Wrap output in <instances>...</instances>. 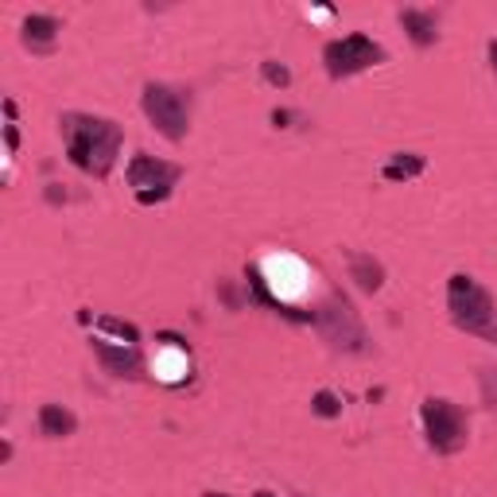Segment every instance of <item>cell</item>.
<instances>
[{
	"label": "cell",
	"mask_w": 497,
	"mask_h": 497,
	"mask_svg": "<svg viewBox=\"0 0 497 497\" xmlns=\"http://www.w3.org/2000/svg\"><path fill=\"white\" fill-rule=\"evenodd\" d=\"M447 311L451 322L466 334H478L485 342H497V307L493 296L482 288L478 280H470L466 272H454L447 283Z\"/></svg>",
	"instance_id": "2"
},
{
	"label": "cell",
	"mask_w": 497,
	"mask_h": 497,
	"mask_svg": "<svg viewBox=\"0 0 497 497\" xmlns=\"http://www.w3.org/2000/svg\"><path fill=\"white\" fill-rule=\"evenodd\" d=\"M420 420H423V435H428V447L435 454H459L470 439V423L459 404L443 400V397H428L420 404Z\"/></svg>",
	"instance_id": "5"
},
{
	"label": "cell",
	"mask_w": 497,
	"mask_h": 497,
	"mask_svg": "<svg viewBox=\"0 0 497 497\" xmlns=\"http://www.w3.org/2000/svg\"><path fill=\"white\" fill-rule=\"evenodd\" d=\"M315 327L322 342H330V350L338 353H365L369 350V334H365L358 311L350 307V299L342 291H334L315 307Z\"/></svg>",
	"instance_id": "4"
},
{
	"label": "cell",
	"mask_w": 497,
	"mask_h": 497,
	"mask_svg": "<svg viewBox=\"0 0 497 497\" xmlns=\"http://www.w3.org/2000/svg\"><path fill=\"white\" fill-rule=\"evenodd\" d=\"M389 182H408L415 175H423V156H415V151H400V156H392L389 164L381 171Z\"/></svg>",
	"instance_id": "13"
},
{
	"label": "cell",
	"mask_w": 497,
	"mask_h": 497,
	"mask_svg": "<svg viewBox=\"0 0 497 497\" xmlns=\"http://www.w3.org/2000/svg\"><path fill=\"white\" fill-rule=\"evenodd\" d=\"M89 350H94V358L101 361V369L113 373V377H125V381L144 377V358H140L136 346H113V342H105V338H94Z\"/></svg>",
	"instance_id": "8"
},
{
	"label": "cell",
	"mask_w": 497,
	"mask_h": 497,
	"mask_svg": "<svg viewBox=\"0 0 497 497\" xmlns=\"http://www.w3.org/2000/svg\"><path fill=\"white\" fill-rule=\"evenodd\" d=\"M400 27L408 32L415 47H431L439 39V16L431 8H404L400 12Z\"/></svg>",
	"instance_id": "9"
},
{
	"label": "cell",
	"mask_w": 497,
	"mask_h": 497,
	"mask_svg": "<svg viewBox=\"0 0 497 497\" xmlns=\"http://www.w3.org/2000/svg\"><path fill=\"white\" fill-rule=\"evenodd\" d=\"M260 78H265L268 86H276V89H288L291 86V70L283 66V63H272V58H268V63H260Z\"/></svg>",
	"instance_id": "16"
},
{
	"label": "cell",
	"mask_w": 497,
	"mask_h": 497,
	"mask_svg": "<svg viewBox=\"0 0 497 497\" xmlns=\"http://www.w3.org/2000/svg\"><path fill=\"white\" fill-rule=\"evenodd\" d=\"M74 428H78V415L63 408V404H43L39 408V431L47 439H66V435H74Z\"/></svg>",
	"instance_id": "12"
},
{
	"label": "cell",
	"mask_w": 497,
	"mask_h": 497,
	"mask_svg": "<svg viewBox=\"0 0 497 497\" xmlns=\"http://www.w3.org/2000/svg\"><path fill=\"white\" fill-rule=\"evenodd\" d=\"M4 144H8V151H16V148H19V133H16L12 125L4 128Z\"/></svg>",
	"instance_id": "21"
},
{
	"label": "cell",
	"mask_w": 497,
	"mask_h": 497,
	"mask_svg": "<svg viewBox=\"0 0 497 497\" xmlns=\"http://www.w3.org/2000/svg\"><path fill=\"white\" fill-rule=\"evenodd\" d=\"M58 128H63L66 140V159L78 171H86L94 179H105L113 171L120 144H125V133H120L117 120L89 117V113H63Z\"/></svg>",
	"instance_id": "1"
},
{
	"label": "cell",
	"mask_w": 497,
	"mask_h": 497,
	"mask_svg": "<svg viewBox=\"0 0 497 497\" xmlns=\"http://www.w3.org/2000/svg\"><path fill=\"white\" fill-rule=\"evenodd\" d=\"M128 187L140 206H156V202H167L175 182L182 179V167L179 164H167V159H156V156H133L128 159V171H125Z\"/></svg>",
	"instance_id": "6"
},
{
	"label": "cell",
	"mask_w": 497,
	"mask_h": 497,
	"mask_svg": "<svg viewBox=\"0 0 497 497\" xmlns=\"http://www.w3.org/2000/svg\"><path fill=\"white\" fill-rule=\"evenodd\" d=\"M156 338H159V342H167V346H175V350H182V353L190 350V346H187V338H182V334H171V330H164V334H156Z\"/></svg>",
	"instance_id": "20"
},
{
	"label": "cell",
	"mask_w": 497,
	"mask_h": 497,
	"mask_svg": "<svg viewBox=\"0 0 497 497\" xmlns=\"http://www.w3.org/2000/svg\"><path fill=\"white\" fill-rule=\"evenodd\" d=\"M58 32H63V24H58L55 16H27L24 19V47L27 50H35V55H47L50 47H55V39Z\"/></svg>",
	"instance_id": "10"
},
{
	"label": "cell",
	"mask_w": 497,
	"mask_h": 497,
	"mask_svg": "<svg viewBox=\"0 0 497 497\" xmlns=\"http://www.w3.org/2000/svg\"><path fill=\"white\" fill-rule=\"evenodd\" d=\"M97 327H101V330H109V334H117V338L125 342V346H136V342H140V330L133 327V322H125V319L101 315V319H97Z\"/></svg>",
	"instance_id": "14"
},
{
	"label": "cell",
	"mask_w": 497,
	"mask_h": 497,
	"mask_svg": "<svg viewBox=\"0 0 497 497\" xmlns=\"http://www.w3.org/2000/svg\"><path fill=\"white\" fill-rule=\"evenodd\" d=\"M206 497H229V493H206Z\"/></svg>",
	"instance_id": "25"
},
{
	"label": "cell",
	"mask_w": 497,
	"mask_h": 497,
	"mask_svg": "<svg viewBox=\"0 0 497 497\" xmlns=\"http://www.w3.org/2000/svg\"><path fill=\"white\" fill-rule=\"evenodd\" d=\"M291 120H303V117L291 113V109H272V125L276 128H291Z\"/></svg>",
	"instance_id": "19"
},
{
	"label": "cell",
	"mask_w": 497,
	"mask_h": 497,
	"mask_svg": "<svg viewBox=\"0 0 497 497\" xmlns=\"http://www.w3.org/2000/svg\"><path fill=\"white\" fill-rule=\"evenodd\" d=\"M252 497H276V493H268V490H257V493H252Z\"/></svg>",
	"instance_id": "24"
},
{
	"label": "cell",
	"mask_w": 497,
	"mask_h": 497,
	"mask_svg": "<svg viewBox=\"0 0 497 497\" xmlns=\"http://www.w3.org/2000/svg\"><path fill=\"white\" fill-rule=\"evenodd\" d=\"M346 260H350V280L358 283L361 291H381V283H384V265L373 252H346Z\"/></svg>",
	"instance_id": "11"
},
{
	"label": "cell",
	"mask_w": 497,
	"mask_h": 497,
	"mask_svg": "<svg viewBox=\"0 0 497 497\" xmlns=\"http://www.w3.org/2000/svg\"><path fill=\"white\" fill-rule=\"evenodd\" d=\"M218 291H221V299H226V307H229V311H241V296H237V288H233L229 280H221V283H218Z\"/></svg>",
	"instance_id": "18"
},
{
	"label": "cell",
	"mask_w": 497,
	"mask_h": 497,
	"mask_svg": "<svg viewBox=\"0 0 497 497\" xmlns=\"http://www.w3.org/2000/svg\"><path fill=\"white\" fill-rule=\"evenodd\" d=\"M311 412L319 415V420H334V415H342V400L334 397V392H315V397H311Z\"/></svg>",
	"instance_id": "15"
},
{
	"label": "cell",
	"mask_w": 497,
	"mask_h": 497,
	"mask_svg": "<svg viewBox=\"0 0 497 497\" xmlns=\"http://www.w3.org/2000/svg\"><path fill=\"white\" fill-rule=\"evenodd\" d=\"M478 381H482V400L490 404V408H497V369H493V365H482Z\"/></svg>",
	"instance_id": "17"
},
{
	"label": "cell",
	"mask_w": 497,
	"mask_h": 497,
	"mask_svg": "<svg viewBox=\"0 0 497 497\" xmlns=\"http://www.w3.org/2000/svg\"><path fill=\"white\" fill-rule=\"evenodd\" d=\"M322 63H327V74L334 82H342V78H353V74H361V70L384 63V50L365 32H350L342 39H330V43L322 47Z\"/></svg>",
	"instance_id": "7"
},
{
	"label": "cell",
	"mask_w": 497,
	"mask_h": 497,
	"mask_svg": "<svg viewBox=\"0 0 497 497\" xmlns=\"http://www.w3.org/2000/svg\"><path fill=\"white\" fill-rule=\"evenodd\" d=\"M490 66L497 70V39H493V43H490Z\"/></svg>",
	"instance_id": "23"
},
{
	"label": "cell",
	"mask_w": 497,
	"mask_h": 497,
	"mask_svg": "<svg viewBox=\"0 0 497 497\" xmlns=\"http://www.w3.org/2000/svg\"><path fill=\"white\" fill-rule=\"evenodd\" d=\"M47 202H66V190H58L55 182H50V187H47Z\"/></svg>",
	"instance_id": "22"
},
{
	"label": "cell",
	"mask_w": 497,
	"mask_h": 497,
	"mask_svg": "<svg viewBox=\"0 0 497 497\" xmlns=\"http://www.w3.org/2000/svg\"><path fill=\"white\" fill-rule=\"evenodd\" d=\"M140 105H144V117L164 140H171V144L187 140L190 113H195V94L190 89L167 86V82H148L144 94H140Z\"/></svg>",
	"instance_id": "3"
}]
</instances>
